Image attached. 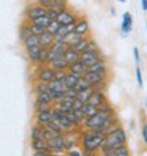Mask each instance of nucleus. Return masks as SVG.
Returning <instances> with one entry per match:
<instances>
[{"label":"nucleus","mask_w":147,"mask_h":156,"mask_svg":"<svg viewBox=\"0 0 147 156\" xmlns=\"http://www.w3.org/2000/svg\"><path fill=\"white\" fill-rule=\"evenodd\" d=\"M144 106H145V109H147V96H145V99H144Z\"/></svg>","instance_id":"bf43d9fd"},{"label":"nucleus","mask_w":147,"mask_h":156,"mask_svg":"<svg viewBox=\"0 0 147 156\" xmlns=\"http://www.w3.org/2000/svg\"><path fill=\"white\" fill-rule=\"evenodd\" d=\"M32 145V150L33 151H40V150H49L48 148V142L44 139H38V140H30Z\"/></svg>","instance_id":"cd10ccee"},{"label":"nucleus","mask_w":147,"mask_h":156,"mask_svg":"<svg viewBox=\"0 0 147 156\" xmlns=\"http://www.w3.org/2000/svg\"><path fill=\"white\" fill-rule=\"evenodd\" d=\"M87 51H95V52H101V51H100V46L97 44V41H95L94 38H90V41H89V46H87Z\"/></svg>","instance_id":"49530a36"},{"label":"nucleus","mask_w":147,"mask_h":156,"mask_svg":"<svg viewBox=\"0 0 147 156\" xmlns=\"http://www.w3.org/2000/svg\"><path fill=\"white\" fill-rule=\"evenodd\" d=\"M30 22H35V24H38V25H41V27H44V29H46V27H48V25H49L52 21H51L49 17L44 14V16H41V17H36L35 21H30Z\"/></svg>","instance_id":"58836bf2"},{"label":"nucleus","mask_w":147,"mask_h":156,"mask_svg":"<svg viewBox=\"0 0 147 156\" xmlns=\"http://www.w3.org/2000/svg\"><path fill=\"white\" fill-rule=\"evenodd\" d=\"M82 156H97L95 151H86V150H82Z\"/></svg>","instance_id":"4d7b16f0"},{"label":"nucleus","mask_w":147,"mask_h":156,"mask_svg":"<svg viewBox=\"0 0 147 156\" xmlns=\"http://www.w3.org/2000/svg\"><path fill=\"white\" fill-rule=\"evenodd\" d=\"M32 156H51L49 150H40V151H33Z\"/></svg>","instance_id":"864d4df0"},{"label":"nucleus","mask_w":147,"mask_h":156,"mask_svg":"<svg viewBox=\"0 0 147 156\" xmlns=\"http://www.w3.org/2000/svg\"><path fill=\"white\" fill-rule=\"evenodd\" d=\"M82 77H84V79L89 82L90 87H92V85H95V84H98V82L108 80V74H101V73H90V71H87Z\"/></svg>","instance_id":"dca6fc26"},{"label":"nucleus","mask_w":147,"mask_h":156,"mask_svg":"<svg viewBox=\"0 0 147 156\" xmlns=\"http://www.w3.org/2000/svg\"><path fill=\"white\" fill-rule=\"evenodd\" d=\"M79 77H81V76H76V74H73V73H68V71H67L65 79H63V84H65V88H75V85L78 84Z\"/></svg>","instance_id":"4be33fe9"},{"label":"nucleus","mask_w":147,"mask_h":156,"mask_svg":"<svg viewBox=\"0 0 147 156\" xmlns=\"http://www.w3.org/2000/svg\"><path fill=\"white\" fill-rule=\"evenodd\" d=\"M86 103H82V101H79L78 98L73 99V111H78V109H82V106H84Z\"/></svg>","instance_id":"3c124183"},{"label":"nucleus","mask_w":147,"mask_h":156,"mask_svg":"<svg viewBox=\"0 0 147 156\" xmlns=\"http://www.w3.org/2000/svg\"><path fill=\"white\" fill-rule=\"evenodd\" d=\"M141 10L145 13L147 11V0H141Z\"/></svg>","instance_id":"6e6d98bb"},{"label":"nucleus","mask_w":147,"mask_h":156,"mask_svg":"<svg viewBox=\"0 0 147 156\" xmlns=\"http://www.w3.org/2000/svg\"><path fill=\"white\" fill-rule=\"evenodd\" d=\"M73 32H76L82 36H89L90 33V24L89 21L86 19V17H78V21L75 22V29H73Z\"/></svg>","instance_id":"9b49d317"},{"label":"nucleus","mask_w":147,"mask_h":156,"mask_svg":"<svg viewBox=\"0 0 147 156\" xmlns=\"http://www.w3.org/2000/svg\"><path fill=\"white\" fill-rule=\"evenodd\" d=\"M87 71H90V73H101V74H109V66H108L106 60H100V62L94 63L92 66H89Z\"/></svg>","instance_id":"6ab92c4d"},{"label":"nucleus","mask_w":147,"mask_h":156,"mask_svg":"<svg viewBox=\"0 0 147 156\" xmlns=\"http://www.w3.org/2000/svg\"><path fill=\"white\" fill-rule=\"evenodd\" d=\"M89 41H90V36H84L81 41H78L75 46H73L71 49H75L76 52H79V54H82L84 51H87V46H89Z\"/></svg>","instance_id":"393cba45"},{"label":"nucleus","mask_w":147,"mask_h":156,"mask_svg":"<svg viewBox=\"0 0 147 156\" xmlns=\"http://www.w3.org/2000/svg\"><path fill=\"white\" fill-rule=\"evenodd\" d=\"M117 2H119V3H125V0H117Z\"/></svg>","instance_id":"052dcab7"},{"label":"nucleus","mask_w":147,"mask_h":156,"mask_svg":"<svg viewBox=\"0 0 147 156\" xmlns=\"http://www.w3.org/2000/svg\"><path fill=\"white\" fill-rule=\"evenodd\" d=\"M106 156H131V151H130V148H128V145H122V147H119V148L112 150Z\"/></svg>","instance_id":"bb28decb"},{"label":"nucleus","mask_w":147,"mask_h":156,"mask_svg":"<svg viewBox=\"0 0 147 156\" xmlns=\"http://www.w3.org/2000/svg\"><path fill=\"white\" fill-rule=\"evenodd\" d=\"M40 51H41V46H32V48H25V54H27V58L32 65H36L38 62V55H40Z\"/></svg>","instance_id":"a211bd4d"},{"label":"nucleus","mask_w":147,"mask_h":156,"mask_svg":"<svg viewBox=\"0 0 147 156\" xmlns=\"http://www.w3.org/2000/svg\"><path fill=\"white\" fill-rule=\"evenodd\" d=\"M63 96H65V98H70V99H76L78 91H76L75 88H65V91H63Z\"/></svg>","instance_id":"c03bdc74"},{"label":"nucleus","mask_w":147,"mask_h":156,"mask_svg":"<svg viewBox=\"0 0 147 156\" xmlns=\"http://www.w3.org/2000/svg\"><path fill=\"white\" fill-rule=\"evenodd\" d=\"M65 74H67V71H56V79L57 80H63L65 79Z\"/></svg>","instance_id":"5fc2aeb1"},{"label":"nucleus","mask_w":147,"mask_h":156,"mask_svg":"<svg viewBox=\"0 0 147 156\" xmlns=\"http://www.w3.org/2000/svg\"><path fill=\"white\" fill-rule=\"evenodd\" d=\"M145 30H147V29H145Z\"/></svg>","instance_id":"e2e57ef3"},{"label":"nucleus","mask_w":147,"mask_h":156,"mask_svg":"<svg viewBox=\"0 0 147 156\" xmlns=\"http://www.w3.org/2000/svg\"><path fill=\"white\" fill-rule=\"evenodd\" d=\"M49 90H59V91H65V84H63V80H57V79H54L51 80L49 84H48Z\"/></svg>","instance_id":"72a5a7b5"},{"label":"nucleus","mask_w":147,"mask_h":156,"mask_svg":"<svg viewBox=\"0 0 147 156\" xmlns=\"http://www.w3.org/2000/svg\"><path fill=\"white\" fill-rule=\"evenodd\" d=\"M25 22H27V21H25ZM27 24H29V29H30L32 35L41 36V35L46 32V29H44V27H41V25H38V24H35V22H27Z\"/></svg>","instance_id":"2f4dec72"},{"label":"nucleus","mask_w":147,"mask_h":156,"mask_svg":"<svg viewBox=\"0 0 147 156\" xmlns=\"http://www.w3.org/2000/svg\"><path fill=\"white\" fill-rule=\"evenodd\" d=\"M63 57H65V60H67L68 65H71V63H76V62H79L81 54H79V52H76L75 49L68 48V49H67V52L63 54Z\"/></svg>","instance_id":"5701e85b"},{"label":"nucleus","mask_w":147,"mask_h":156,"mask_svg":"<svg viewBox=\"0 0 147 156\" xmlns=\"http://www.w3.org/2000/svg\"><path fill=\"white\" fill-rule=\"evenodd\" d=\"M67 49H68V46L65 41H54L49 48V60L56 58V57H62L67 52Z\"/></svg>","instance_id":"6e6552de"},{"label":"nucleus","mask_w":147,"mask_h":156,"mask_svg":"<svg viewBox=\"0 0 147 156\" xmlns=\"http://www.w3.org/2000/svg\"><path fill=\"white\" fill-rule=\"evenodd\" d=\"M111 115V114H106V112H97L95 115H92L89 118H86L84 123H82L81 126V129H84V131H97L100 126H101L105 123V120Z\"/></svg>","instance_id":"7ed1b4c3"},{"label":"nucleus","mask_w":147,"mask_h":156,"mask_svg":"<svg viewBox=\"0 0 147 156\" xmlns=\"http://www.w3.org/2000/svg\"><path fill=\"white\" fill-rule=\"evenodd\" d=\"M36 3L41 5L43 8H46V10H49V8L54 6V0H36Z\"/></svg>","instance_id":"de8ad7c7"},{"label":"nucleus","mask_w":147,"mask_h":156,"mask_svg":"<svg viewBox=\"0 0 147 156\" xmlns=\"http://www.w3.org/2000/svg\"><path fill=\"white\" fill-rule=\"evenodd\" d=\"M133 57H134L136 66H139V63H141V54H139V49H138V46H134V48H133Z\"/></svg>","instance_id":"8fccbe9b"},{"label":"nucleus","mask_w":147,"mask_h":156,"mask_svg":"<svg viewBox=\"0 0 147 156\" xmlns=\"http://www.w3.org/2000/svg\"><path fill=\"white\" fill-rule=\"evenodd\" d=\"M127 140H128V136H127V131L123 129V126L116 128L114 131L105 134V142L101 145V148H100V156H106L112 150L119 148V147L127 145Z\"/></svg>","instance_id":"f257e3e1"},{"label":"nucleus","mask_w":147,"mask_h":156,"mask_svg":"<svg viewBox=\"0 0 147 156\" xmlns=\"http://www.w3.org/2000/svg\"><path fill=\"white\" fill-rule=\"evenodd\" d=\"M141 137H142L144 145L147 147V122H144L142 126H141Z\"/></svg>","instance_id":"09e8293b"},{"label":"nucleus","mask_w":147,"mask_h":156,"mask_svg":"<svg viewBox=\"0 0 147 156\" xmlns=\"http://www.w3.org/2000/svg\"><path fill=\"white\" fill-rule=\"evenodd\" d=\"M136 82H138V87L139 88H142L144 87V80H142V69H141V66H136Z\"/></svg>","instance_id":"79ce46f5"},{"label":"nucleus","mask_w":147,"mask_h":156,"mask_svg":"<svg viewBox=\"0 0 147 156\" xmlns=\"http://www.w3.org/2000/svg\"><path fill=\"white\" fill-rule=\"evenodd\" d=\"M38 139H43V126L35 123L30 129V140H38Z\"/></svg>","instance_id":"a878e982"},{"label":"nucleus","mask_w":147,"mask_h":156,"mask_svg":"<svg viewBox=\"0 0 147 156\" xmlns=\"http://www.w3.org/2000/svg\"><path fill=\"white\" fill-rule=\"evenodd\" d=\"M87 88H90V84H89L84 77H79L78 84L75 85V90H76V91H82V90H87Z\"/></svg>","instance_id":"4c0bfd02"},{"label":"nucleus","mask_w":147,"mask_h":156,"mask_svg":"<svg viewBox=\"0 0 147 156\" xmlns=\"http://www.w3.org/2000/svg\"><path fill=\"white\" fill-rule=\"evenodd\" d=\"M51 156H68L67 151H62V153H51Z\"/></svg>","instance_id":"13d9d810"},{"label":"nucleus","mask_w":147,"mask_h":156,"mask_svg":"<svg viewBox=\"0 0 147 156\" xmlns=\"http://www.w3.org/2000/svg\"><path fill=\"white\" fill-rule=\"evenodd\" d=\"M92 91H94V88H87V90H82V91H78V99L79 101H82V103H87V99L90 98V95H92Z\"/></svg>","instance_id":"c9c22d12"},{"label":"nucleus","mask_w":147,"mask_h":156,"mask_svg":"<svg viewBox=\"0 0 147 156\" xmlns=\"http://www.w3.org/2000/svg\"><path fill=\"white\" fill-rule=\"evenodd\" d=\"M49 95H51V98L54 99V104H56L59 99L63 98V91H59V90H49Z\"/></svg>","instance_id":"37998d69"},{"label":"nucleus","mask_w":147,"mask_h":156,"mask_svg":"<svg viewBox=\"0 0 147 156\" xmlns=\"http://www.w3.org/2000/svg\"><path fill=\"white\" fill-rule=\"evenodd\" d=\"M54 43V36L48 32H44L41 36H40V44L43 46V48H51V44Z\"/></svg>","instance_id":"c756f323"},{"label":"nucleus","mask_w":147,"mask_h":156,"mask_svg":"<svg viewBox=\"0 0 147 156\" xmlns=\"http://www.w3.org/2000/svg\"><path fill=\"white\" fill-rule=\"evenodd\" d=\"M98 111H100V112H106V114H116V111H114V106H112L111 103H109L108 99L105 101V103H103L101 106L98 107Z\"/></svg>","instance_id":"e433bc0d"},{"label":"nucleus","mask_w":147,"mask_h":156,"mask_svg":"<svg viewBox=\"0 0 147 156\" xmlns=\"http://www.w3.org/2000/svg\"><path fill=\"white\" fill-rule=\"evenodd\" d=\"M46 8H43L41 5L38 3H30L29 6H27V10H25V21L27 22H30V21H35L36 17H41L46 14Z\"/></svg>","instance_id":"423d86ee"},{"label":"nucleus","mask_w":147,"mask_h":156,"mask_svg":"<svg viewBox=\"0 0 147 156\" xmlns=\"http://www.w3.org/2000/svg\"><path fill=\"white\" fill-rule=\"evenodd\" d=\"M145 29H147V21H145Z\"/></svg>","instance_id":"680f3d73"},{"label":"nucleus","mask_w":147,"mask_h":156,"mask_svg":"<svg viewBox=\"0 0 147 156\" xmlns=\"http://www.w3.org/2000/svg\"><path fill=\"white\" fill-rule=\"evenodd\" d=\"M68 73H73V74H76V76H84L86 73H87V66L86 65H82L81 62H76V63H71V65H68Z\"/></svg>","instance_id":"aec40b11"},{"label":"nucleus","mask_w":147,"mask_h":156,"mask_svg":"<svg viewBox=\"0 0 147 156\" xmlns=\"http://www.w3.org/2000/svg\"><path fill=\"white\" fill-rule=\"evenodd\" d=\"M59 29H60V24L57 22V21H52L48 27H46V32H48V33H51L52 36L54 35H56L57 32H59Z\"/></svg>","instance_id":"ea45409f"},{"label":"nucleus","mask_w":147,"mask_h":156,"mask_svg":"<svg viewBox=\"0 0 147 156\" xmlns=\"http://www.w3.org/2000/svg\"><path fill=\"white\" fill-rule=\"evenodd\" d=\"M67 153H68V156H82V150H79L78 147L73 148V150H68Z\"/></svg>","instance_id":"603ef678"},{"label":"nucleus","mask_w":147,"mask_h":156,"mask_svg":"<svg viewBox=\"0 0 147 156\" xmlns=\"http://www.w3.org/2000/svg\"><path fill=\"white\" fill-rule=\"evenodd\" d=\"M46 16H48L51 21H57V17H59V11L56 10V8H49V10L46 11Z\"/></svg>","instance_id":"a18cd8bd"},{"label":"nucleus","mask_w":147,"mask_h":156,"mask_svg":"<svg viewBox=\"0 0 147 156\" xmlns=\"http://www.w3.org/2000/svg\"><path fill=\"white\" fill-rule=\"evenodd\" d=\"M30 35H32V32H30V29H29V24L24 22V24L19 27V38H21V41H24L27 36H30Z\"/></svg>","instance_id":"f704fd0d"},{"label":"nucleus","mask_w":147,"mask_h":156,"mask_svg":"<svg viewBox=\"0 0 147 156\" xmlns=\"http://www.w3.org/2000/svg\"><path fill=\"white\" fill-rule=\"evenodd\" d=\"M48 142V148L51 153H62L65 151V147H63V136L59 137H54L51 140H46Z\"/></svg>","instance_id":"ddd939ff"},{"label":"nucleus","mask_w":147,"mask_h":156,"mask_svg":"<svg viewBox=\"0 0 147 156\" xmlns=\"http://www.w3.org/2000/svg\"><path fill=\"white\" fill-rule=\"evenodd\" d=\"M35 104H43V106H54V99L49 95V90L48 91H40V93H35Z\"/></svg>","instance_id":"2eb2a0df"},{"label":"nucleus","mask_w":147,"mask_h":156,"mask_svg":"<svg viewBox=\"0 0 147 156\" xmlns=\"http://www.w3.org/2000/svg\"><path fill=\"white\" fill-rule=\"evenodd\" d=\"M52 120V107L51 109H44V111H36L35 112V123L44 126L48 122Z\"/></svg>","instance_id":"9d476101"},{"label":"nucleus","mask_w":147,"mask_h":156,"mask_svg":"<svg viewBox=\"0 0 147 156\" xmlns=\"http://www.w3.org/2000/svg\"><path fill=\"white\" fill-rule=\"evenodd\" d=\"M54 106H57L59 109H60V111H63V112H70V111H73V99H70V98H65V96H63L62 99H59L57 101V103L56 104H54Z\"/></svg>","instance_id":"412c9836"},{"label":"nucleus","mask_w":147,"mask_h":156,"mask_svg":"<svg viewBox=\"0 0 147 156\" xmlns=\"http://www.w3.org/2000/svg\"><path fill=\"white\" fill-rule=\"evenodd\" d=\"M82 112H84L86 118H89V117H92V115H95V114L98 112V107H95V106H92V104L86 103L84 106H82Z\"/></svg>","instance_id":"473e14b6"},{"label":"nucleus","mask_w":147,"mask_h":156,"mask_svg":"<svg viewBox=\"0 0 147 156\" xmlns=\"http://www.w3.org/2000/svg\"><path fill=\"white\" fill-rule=\"evenodd\" d=\"M78 21V14L75 11H71V10H63L59 13V17H57V22L60 25H73Z\"/></svg>","instance_id":"0eeeda50"},{"label":"nucleus","mask_w":147,"mask_h":156,"mask_svg":"<svg viewBox=\"0 0 147 156\" xmlns=\"http://www.w3.org/2000/svg\"><path fill=\"white\" fill-rule=\"evenodd\" d=\"M100 60H105V58L101 55V52H95V51H84L79 57V62L82 63V65H86L87 68L92 66L94 63L100 62Z\"/></svg>","instance_id":"39448f33"},{"label":"nucleus","mask_w":147,"mask_h":156,"mask_svg":"<svg viewBox=\"0 0 147 156\" xmlns=\"http://www.w3.org/2000/svg\"><path fill=\"white\" fill-rule=\"evenodd\" d=\"M35 74H36V80H38V82L49 84L51 80L56 79V69H52L48 63H46V65H38V68H36V71H35Z\"/></svg>","instance_id":"20e7f679"},{"label":"nucleus","mask_w":147,"mask_h":156,"mask_svg":"<svg viewBox=\"0 0 147 156\" xmlns=\"http://www.w3.org/2000/svg\"><path fill=\"white\" fill-rule=\"evenodd\" d=\"M105 142V134H100L95 131H82L79 136V145L86 151H95L98 153Z\"/></svg>","instance_id":"f03ea898"},{"label":"nucleus","mask_w":147,"mask_h":156,"mask_svg":"<svg viewBox=\"0 0 147 156\" xmlns=\"http://www.w3.org/2000/svg\"><path fill=\"white\" fill-rule=\"evenodd\" d=\"M48 62H49V48H43V46H41V51H40L36 65H46Z\"/></svg>","instance_id":"c85d7f7f"},{"label":"nucleus","mask_w":147,"mask_h":156,"mask_svg":"<svg viewBox=\"0 0 147 156\" xmlns=\"http://www.w3.org/2000/svg\"><path fill=\"white\" fill-rule=\"evenodd\" d=\"M24 44V48H32V46H38L40 44V36H36V35H30V36H27V38L22 41ZM41 46V44H40Z\"/></svg>","instance_id":"7c9ffc66"},{"label":"nucleus","mask_w":147,"mask_h":156,"mask_svg":"<svg viewBox=\"0 0 147 156\" xmlns=\"http://www.w3.org/2000/svg\"><path fill=\"white\" fill-rule=\"evenodd\" d=\"M131 30H133V16L130 11H125L122 14V24H120L122 36H128Z\"/></svg>","instance_id":"1a4fd4ad"},{"label":"nucleus","mask_w":147,"mask_h":156,"mask_svg":"<svg viewBox=\"0 0 147 156\" xmlns=\"http://www.w3.org/2000/svg\"><path fill=\"white\" fill-rule=\"evenodd\" d=\"M48 65H49L52 69H56V71H67V69H68V63H67V60H65V57H63V55L49 60Z\"/></svg>","instance_id":"f3484780"},{"label":"nucleus","mask_w":147,"mask_h":156,"mask_svg":"<svg viewBox=\"0 0 147 156\" xmlns=\"http://www.w3.org/2000/svg\"><path fill=\"white\" fill-rule=\"evenodd\" d=\"M106 99H108V98H106V93H105V91L94 90V91H92V95H90V98L87 99V103L92 104V106H95V107H100Z\"/></svg>","instance_id":"4468645a"},{"label":"nucleus","mask_w":147,"mask_h":156,"mask_svg":"<svg viewBox=\"0 0 147 156\" xmlns=\"http://www.w3.org/2000/svg\"><path fill=\"white\" fill-rule=\"evenodd\" d=\"M82 38H84L82 35H79V33H76V32H71V33H68V35H67V38L63 40V41L67 43L68 48H73V46H75L78 41H81Z\"/></svg>","instance_id":"b1692460"},{"label":"nucleus","mask_w":147,"mask_h":156,"mask_svg":"<svg viewBox=\"0 0 147 156\" xmlns=\"http://www.w3.org/2000/svg\"><path fill=\"white\" fill-rule=\"evenodd\" d=\"M78 144H79V136H76L75 131H73V133H65V134H63V147H65V151L76 148Z\"/></svg>","instance_id":"f8f14e48"},{"label":"nucleus","mask_w":147,"mask_h":156,"mask_svg":"<svg viewBox=\"0 0 147 156\" xmlns=\"http://www.w3.org/2000/svg\"><path fill=\"white\" fill-rule=\"evenodd\" d=\"M49 90V87H48V84H44V82H38L36 80L35 84H33V91L35 93H40V91H48Z\"/></svg>","instance_id":"a19ab883"}]
</instances>
